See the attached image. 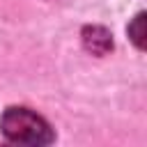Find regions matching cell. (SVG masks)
Listing matches in <instances>:
<instances>
[{
	"instance_id": "1",
	"label": "cell",
	"mask_w": 147,
	"mask_h": 147,
	"mask_svg": "<svg viewBox=\"0 0 147 147\" xmlns=\"http://www.w3.org/2000/svg\"><path fill=\"white\" fill-rule=\"evenodd\" d=\"M0 129L7 140L18 145H48L55 140L51 124L30 108H7L0 117Z\"/></svg>"
},
{
	"instance_id": "3",
	"label": "cell",
	"mask_w": 147,
	"mask_h": 147,
	"mask_svg": "<svg viewBox=\"0 0 147 147\" xmlns=\"http://www.w3.org/2000/svg\"><path fill=\"white\" fill-rule=\"evenodd\" d=\"M129 37H131V41H133L140 51H145V37H147V32H145V11H140V14L129 23Z\"/></svg>"
},
{
	"instance_id": "2",
	"label": "cell",
	"mask_w": 147,
	"mask_h": 147,
	"mask_svg": "<svg viewBox=\"0 0 147 147\" xmlns=\"http://www.w3.org/2000/svg\"><path fill=\"white\" fill-rule=\"evenodd\" d=\"M80 37H83L85 51H90L92 55L101 57V55H108L113 51V37L103 25H85Z\"/></svg>"
}]
</instances>
